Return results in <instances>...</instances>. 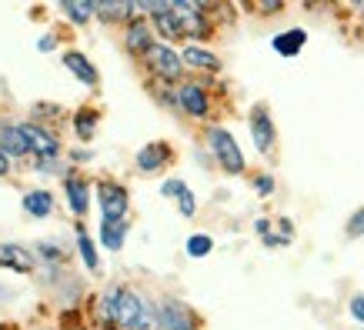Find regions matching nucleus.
Masks as SVG:
<instances>
[{
  "label": "nucleus",
  "mask_w": 364,
  "mask_h": 330,
  "mask_svg": "<svg viewBox=\"0 0 364 330\" xmlns=\"http://www.w3.org/2000/svg\"><path fill=\"white\" fill-rule=\"evenodd\" d=\"M208 143H210V154L218 157V164H221L224 174H244V154L237 141H234L231 131H224V127H208Z\"/></svg>",
  "instance_id": "f257e3e1"
},
{
  "label": "nucleus",
  "mask_w": 364,
  "mask_h": 330,
  "mask_svg": "<svg viewBox=\"0 0 364 330\" xmlns=\"http://www.w3.org/2000/svg\"><path fill=\"white\" fill-rule=\"evenodd\" d=\"M114 324H121L124 330H151V314L134 290L117 287V304H114Z\"/></svg>",
  "instance_id": "f03ea898"
},
{
  "label": "nucleus",
  "mask_w": 364,
  "mask_h": 330,
  "mask_svg": "<svg viewBox=\"0 0 364 330\" xmlns=\"http://www.w3.org/2000/svg\"><path fill=\"white\" fill-rule=\"evenodd\" d=\"M147 60V67H151V74L154 77H161L164 84H171V80H177L181 74H184V57H181V50H174L171 44H154L151 47V54L144 57Z\"/></svg>",
  "instance_id": "7ed1b4c3"
},
{
  "label": "nucleus",
  "mask_w": 364,
  "mask_h": 330,
  "mask_svg": "<svg viewBox=\"0 0 364 330\" xmlns=\"http://www.w3.org/2000/svg\"><path fill=\"white\" fill-rule=\"evenodd\" d=\"M97 197H100V210H104V220H107V224H121V220L127 217L131 197H127V190H124L121 184H111V180L97 184Z\"/></svg>",
  "instance_id": "20e7f679"
},
{
  "label": "nucleus",
  "mask_w": 364,
  "mask_h": 330,
  "mask_svg": "<svg viewBox=\"0 0 364 330\" xmlns=\"http://www.w3.org/2000/svg\"><path fill=\"white\" fill-rule=\"evenodd\" d=\"M247 123H251V141H254V147H257L261 154H271V150H274V141H277L274 121H271V110H267L264 104H257V107L251 110Z\"/></svg>",
  "instance_id": "39448f33"
},
{
  "label": "nucleus",
  "mask_w": 364,
  "mask_h": 330,
  "mask_svg": "<svg viewBox=\"0 0 364 330\" xmlns=\"http://www.w3.org/2000/svg\"><path fill=\"white\" fill-rule=\"evenodd\" d=\"M21 133H23V141H27V147H31V154L37 157V160H57L60 143H57V137L47 131V127H41V123H21Z\"/></svg>",
  "instance_id": "423d86ee"
},
{
  "label": "nucleus",
  "mask_w": 364,
  "mask_h": 330,
  "mask_svg": "<svg viewBox=\"0 0 364 330\" xmlns=\"http://www.w3.org/2000/svg\"><path fill=\"white\" fill-rule=\"evenodd\" d=\"M157 327L161 330H198L194 327V314L181 300H161V307H157Z\"/></svg>",
  "instance_id": "0eeeda50"
},
{
  "label": "nucleus",
  "mask_w": 364,
  "mask_h": 330,
  "mask_svg": "<svg viewBox=\"0 0 364 330\" xmlns=\"http://www.w3.org/2000/svg\"><path fill=\"white\" fill-rule=\"evenodd\" d=\"M177 107L184 110L188 117H208V110H210L208 90L200 87V84H181V90H177Z\"/></svg>",
  "instance_id": "6e6552de"
},
{
  "label": "nucleus",
  "mask_w": 364,
  "mask_h": 330,
  "mask_svg": "<svg viewBox=\"0 0 364 330\" xmlns=\"http://www.w3.org/2000/svg\"><path fill=\"white\" fill-rule=\"evenodd\" d=\"M141 7H144V13H151V17H154V27H157V33L164 37V44L184 33L181 31V21H177L174 11H171V4H141Z\"/></svg>",
  "instance_id": "1a4fd4ad"
},
{
  "label": "nucleus",
  "mask_w": 364,
  "mask_h": 330,
  "mask_svg": "<svg viewBox=\"0 0 364 330\" xmlns=\"http://www.w3.org/2000/svg\"><path fill=\"white\" fill-rule=\"evenodd\" d=\"M124 47L137 57H147L151 47H154V33H151V23L147 21H131L127 23V33H124Z\"/></svg>",
  "instance_id": "9d476101"
},
{
  "label": "nucleus",
  "mask_w": 364,
  "mask_h": 330,
  "mask_svg": "<svg viewBox=\"0 0 364 330\" xmlns=\"http://www.w3.org/2000/svg\"><path fill=\"white\" fill-rule=\"evenodd\" d=\"M167 160H171V147H167L164 141L144 143L141 150H137V170H141V174H157Z\"/></svg>",
  "instance_id": "9b49d317"
},
{
  "label": "nucleus",
  "mask_w": 364,
  "mask_h": 330,
  "mask_svg": "<svg viewBox=\"0 0 364 330\" xmlns=\"http://www.w3.org/2000/svg\"><path fill=\"white\" fill-rule=\"evenodd\" d=\"M33 253L21 243H0V267H7V270H17V274H31L33 270Z\"/></svg>",
  "instance_id": "f8f14e48"
},
{
  "label": "nucleus",
  "mask_w": 364,
  "mask_h": 330,
  "mask_svg": "<svg viewBox=\"0 0 364 330\" xmlns=\"http://www.w3.org/2000/svg\"><path fill=\"white\" fill-rule=\"evenodd\" d=\"M64 67L80 80V84H87V87H97V80H100L97 67L90 64V60L80 54V50H67V54H64Z\"/></svg>",
  "instance_id": "ddd939ff"
},
{
  "label": "nucleus",
  "mask_w": 364,
  "mask_h": 330,
  "mask_svg": "<svg viewBox=\"0 0 364 330\" xmlns=\"http://www.w3.org/2000/svg\"><path fill=\"white\" fill-rule=\"evenodd\" d=\"M181 57H184V67H194V70H208V74H218V70H221V57L210 54L208 47H200V44L184 47Z\"/></svg>",
  "instance_id": "4468645a"
},
{
  "label": "nucleus",
  "mask_w": 364,
  "mask_h": 330,
  "mask_svg": "<svg viewBox=\"0 0 364 330\" xmlns=\"http://www.w3.org/2000/svg\"><path fill=\"white\" fill-rule=\"evenodd\" d=\"M308 44V33L301 31V27H291V31H284V33H277L274 40H271V47H274L281 57H294V54H301V47Z\"/></svg>",
  "instance_id": "2eb2a0df"
},
{
  "label": "nucleus",
  "mask_w": 364,
  "mask_h": 330,
  "mask_svg": "<svg viewBox=\"0 0 364 330\" xmlns=\"http://www.w3.org/2000/svg\"><path fill=\"white\" fill-rule=\"evenodd\" d=\"M0 150L7 157H21V154H31V147L23 141L21 127H11V123H0Z\"/></svg>",
  "instance_id": "dca6fc26"
},
{
  "label": "nucleus",
  "mask_w": 364,
  "mask_h": 330,
  "mask_svg": "<svg viewBox=\"0 0 364 330\" xmlns=\"http://www.w3.org/2000/svg\"><path fill=\"white\" fill-rule=\"evenodd\" d=\"M64 190H67V200H70V210H74L77 217H84V214H87V204H90L87 184H84V180H77V177H70V180L64 184Z\"/></svg>",
  "instance_id": "f3484780"
},
{
  "label": "nucleus",
  "mask_w": 364,
  "mask_h": 330,
  "mask_svg": "<svg viewBox=\"0 0 364 330\" xmlns=\"http://www.w3.org/2000/svg\"><path fill=\"white\" fill-rule=\"evenodd\" d=\"M23 210H27L31 217L44 220V217H50V210H54V197H50L47 190H31V194L23 197Z\"/></svg>",
  "instance_id": "a211bd4d"
},
{
  "label": "nucleus",
  "mask_w": 364,
  "mask_h": 330,
  "mask_svg": "<svg viewBox=\"0 0 364 330\" xmlns=\"http://www.w3.org/2000/svg\"><path fill=\"white\" fill-rule=\"evenodd\" d=\"M124 233H127V220H121V224H100V243L107 247L111 253H117L124 247Z\"/></svg>",
  "instance_id": "6ab92c4d"
},
{
  "label": "nucleus",
  "mask_w": 364,
  "mask_h": 330,
  "mask_svg": "<svg viewBox=\"0 0 364 330\" xmlns=\"http://www.w3.org/2000/svg\"><path fill=\"white\" fill-rule=\"evenodd\" d=\"M74 133L80 141H90L97 133V110H77L74 114Z\"/></svg>",
  "instance_id": "aec40b11"
},
{
  "label": "nucleus",
  "mask_w": 364,
  "mask_h": 330,
  "mask_svg": "<svg viewBox=\"0 0 364 330\" xmlns=\"http://www.w3.org/2000/svg\"><path fill=\"white\" fill-rule=\"evenodd\" d=\"M77 251H80V257H84V267L87 270H97V247H94V241L87 237V231L84 227H77Z\"/></svg>",
  "instance_id": "412c9836"
},
{
  "label": "nucleus",
  "mask_w": 364,
  "mask_h": 330,
  "mask_svg": "<svg viewBox=\"0 0 364 330\" xmlns=\"http://www.w3.org/2000/svg\"><path fill=\"white\" fill-rule=\"evenodd\" d=\"M184 251H188V257H208V253L214 251V241H210L208 233H191L188 243H184Z\"/></svg>",
  "instance_id": "4be33fe9"
},
{
  "label": "nucleus",
  "mask_w": 364,
  "mask_h": 330,
  "mask_svg": "<svg viewBox=\"0 0 364 330\" xmlns=\"http://www.w3.org/2000/svg\"><path fill=\"white\" fill-rule=\"evenodd\" d=\"M60 11H64L74 23H87L90 13H94V4H70V0H67V4H60Z\"/></svg>",
  "instance_id": "5701e85b"
},
{
  "label": "nucleus",
  "mask_w": 364,
  "mask_h": 330,
  "mask_svg": "<svg viewBox=\"0 0 364 330\" xmlns=\"http://www.w3.org/2000/svg\"><path fill=\"white\" fill-rule=\"evenodd\" d=\"M177 210H181V217H194V214H198V200H194L191 190H184V194L177 197Z\"/></svg>",
  "instance_id": "b1692460"
},
{
  "label": "nucleus",
  "mask_w": 364,
  "mask_h": 330,
  "mask_svg": "<svg viewBox=\"0 0 364 330\" xmlns=\"http://www.w3.org/2000/svg\"><path fill=\"white\" fill-rule=\"evenodd\" d=\"M348 237H364V207L361 210H354L351 217H348Z\"/></svg>",
  "instance_id": "393cba45"
},
{
  "label": "nucleus",
  "mask_w": 364,
  "mask_h": 330,
  "mask_svg": "<svg viewBox=\"0 0 364 330\" xmlns=\"http://www.w3.org/2000/svg\"><path fill=\"white\" fill-rule=\"evenodd\" d=\"M184 190H188V184H184V180H164V184H161V194H164V197H181V194H184Z\"/></svg>",
  "instance_id": "a878e982"
},
{
  "label": "nucleus",
  "mask_w": 364,
  "mask_h": 330,
  "mask_svg": "<svg viewBox=\"0 0 364 330\" xmlns=\"http://www.w3.org/2000/svg\"><path fill=\"white\" fill-rule=\"evenodd\" d=\"M254 190H257L261 197H267V194H274V177H267V174L254 177Z\"/></svg>",
  "instance_id": "bb28decb"
},
{
  "label": "nucleus",
  "mask_w": 364,
  "mask_h": 330,
  "mask_svg": "<svg viewBox=\"0 0 364 330\" xmlns=\"http://www.w3.org/2000/svg\"><path fill=\"white\" fill-rule=\"evenodd\" d=\"M348 310H351V317L358 320V324H364V294H354L351 304H348Z\"/></svg>",
  "instance_id": "cd10ccee"
},
{
  "label": "nucleus",
  "mask_w": 364,
  "mask_h": 330,
  "mask_svg": "<svg viewBox=\"0 0 364 330\" xmlns=\"http://www.w3.org/2000/svg\"><path fill=\"white\" fill-rule=\"evenodd\" d=\"M37 251L44 253L47 260H60V251H57V247H50V243H41V247H37Z\"/></svg>",
  "instance_id": "c85d7f7f"
},
{
  "label": "nucleus",
  "mask_w": 364,
  "mask_h": 330,
  "mask_svg": "<svg viewBox=\"0 0 364 330\" xmlns=\"http://www.w3.org/2000/svg\"><path fill=\"white\" fill-rule=\"evenodd\" d=\"M54 37H50V33H44V37H41V40H37V47H41V50H54Z\"/></svg>",
  "instance_id": "c756f323"
},
{
  "label": "nucleus",
  "mask_w": 364,
  "mask_h": 330,
  "mask_svg": "<svg viewBox=\"0 0 364 330\" xmlns=\"http://www.w3.org/2000/svg\"><path fill=\"white\" fill-rule=\"evenodd\" d=\"M7 174H11V157L0 150V177H7Z\"/></svg>",
  "instance_id": "7c9ffc66"
},
{
  "label": "nucleus",
  "mask_w": 364,
  "mask_h": 330,
  "mask_svg": "<svg viewBox=\"0 0 364 330\" xmlns=\"http://www.w3.org/2000/svg\"><path fill=\"white\" fill-rule=\"evenodd\" d=\"M70 157H74L77 164H84V160H90V150H74V154H70Z\"/></svg>",
  "instance_id": "2f4dec72"
},
{
  "label": "nucleus",
  "mask_w": 364,
  "mask_h": 330,
  "mask_svg": "<svg viewBox=\"0 0 364 330\" xmlns=\"http://www.w3.org/2000/svg\"><path fill=\"white\" fill-rule=\"evenodd\" d=\"M0 297H14V294H7V287H0Z\"/></svg>",
  "instance_id": "473e14b6"
}]
</instances>
